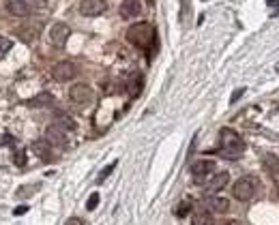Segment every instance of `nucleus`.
I'll return each mask as SVG.
<instances>
[{
	"instance_id": "f257e3e1",
	"label": "nucleus",
	"mask_w": 279,
	"mask_h": 225,
	"mask_svg": "<svg viewBox=\"0 0 279 225\" xmlns=\"http://www.w3.org/2000/svg\"><path fill=\"white\" fill-rule=\"evenodd\" d=\"M245 152V142L234 129L223 127L219 131V155L223 159H241Z\"/></svg>"
},
{
	"instance_id": "f03ea898",
	"label": "nucleus",
	"mask_w": 279,
	"mask_h": 225,
	"mask_svg": "<svg viewBox=\"0 0 279 225\" xmlns=\"http://www.w3.org/2000/svg\"><path fill=\"white\" fill-rule=\"evenodd\" d=\"M127 41H129L131 45H135V47H140V50H148V47L155 43V30H153L150 24L138 22V24H133V26H129V30H127Z\"/></svg>"
},
{
	"instance_id": "7ed1b4c3",
	"label": "nucleus",
	"mask_w": 279,
	"mask_h": 225,
	"mask_svg": "<svg viewBox=\"0 0 279 225\" xmlns=\"http://www.w3.org/2000/svg\"><path fill=\"white\" fill-rule=\"evenodd\" d=\"M260 191V180L256 176H243V178H238L232 187V195L238 199V202H249L258 195Z\"/></svg>"
},
{
	"instance_id": "20e7f679",
	"label": "nucleus",
	"mask_w": 279,
	"mask_h": 225,
	"mask_svg": "<svg viewBox=\"0 0 279 225\" xmlns=\"http://www.w3.org/2000/svg\"><path fill=\"white\" fill-rule=\"evenodd\" d=\"M215 170H217L215 161L200 159V161H196V163L191 165V178H194V182H198V184H206V180L215 174Z\"/></svg>"
},
{
	"instance_id": "39448f33",
	"label": "nucleus",
	"mask_w": 279,
	"mask_h": 225,
	"mask_svg": "<svg viewBox=\"0 0 279 225\" xmlns=\"http://www.w3.org/2000/svg\"><path fill=\"white\" fill-rule=\"evenodd\" d=\"M92 88L88 84H75V86H71L69 88V99L75 103V105L79 107H86V105H90L92 103Z\"/></svg>"
},
{
	"instance_id": "423d86ee",
	"label": "nucleus",
	"mask_w": 279,
	"mask_h": 225,
	"mask_svg": "<svg viewBox=\"0 0 279 225\" xmlns=\"http://www.w3.org/2000/svg\"><path fill=\"white\" fill-rule=\"evenodd\" d=\"M77 75V67L71 60H62V62H56L52 67V77L56 82H71Z\"/></svg>"
},
{
	"instance_id": "0eeeda50",
	"label": "nucleus",
	"mask_w": 279,
	"mask_h": 225,
	"mask_svg": "<svg viewBox=\"0 0 279 225\" xmlns=\"http://www.w3.org/2000/svg\"><path fill=\"white\" fill-rule=\"evenodd\" d=\"M108 3L106 0H79V13L84 18H97V15L106 13Z\"/></svg>"
},
{
	"instance_id": "6e6552de",
	"label": "nucleus",
	"mask_w": 279,
	"mask_h": 225,
	"mask_svg": "<svg viewBox=\"0 0 279 225\" xmlns=\"http://www.w3.org/2000/svg\"><path fill=\"white\" fill-rule=\"evenodd\" d=\"M71 35V28L67 26L65 22H56L54 26L50 28V41L56 45V47H62L67 43V39Z\"/></svg>"
},
{
	"instance_id": "1a4fd4ad",
	"label": "nucleus",
	"mask_w": 279,
	"mask_h": 225,
	"mask_svg": "<svg viewBox=\"0 0 279 225\" xmlns=\"http://www.w3.org/2000/svg\"><path fill=\"white\" fill-rule=\"evenodd\" d=\"M45 140L52 144V146H60L65 148L67 146V133L65 129H62L60 125H50L45 129Z\"/></svg>"
},
{
	"instance_id": "9d476101",
	"label": "nucleus",
	"mask_w": 279,
	"mask_h": 225,
	"mask_svg": "<svg viewBox=\"0 0 279 225\" xmlns=\"http://www.w3.org/2000/svg\"><path fill=\"white\" fill-rule=\"evenodd\" d=\"M33 152L35 155L41 159V161H45V163H52L54 161V150H52V144L47 142L45 138H41V140H35L33 142Z\"/></svg>"
},
{
	"instance_id": "9b49d317",
	"label": "nucleus",
	"mask_w": 279,
	"mask_h": 225,
	"mask_svg": "<svg viewBox=\"0 0 279 225\" xmlns=\"http://www.w3.org/2000/svg\"><path fill=\"white\" fill-rule=\"evenodd\" d=\"M5 9L9 11L13 18H28L30 15V5L26 0H5Z\"/></svg>"
},
{
	"instance_id": "f8f14e48",
	"label": "nucleus",
	"mask_w": 279,
	"mask_h": 225,
	"mask_svg": "<svg viewBox=\"0 0 279 225\" xmlns=\"http://www.w3.org/2000/svg\"><path fill=\"white\" fill-rule=\"evenodd\" d=\"M204 206H206V210H211L215 214H226L230 210V202H228V199L226 197H217V195L206 197Z\"/></svg>"
},
{
	"instance_id": "ddd939ff",
	"label": "nucleus",
	"mask_w": 279,
	"mask_h": 225,
	"mask_svg": "<svg viewBox=\"0 0 279 225\" xmlns=\"http://www.w3.org/2000/svg\"><path fill=\"white\" fill-rule=\"evenodd\" d=\"M228 180H230L228 172H215L211 178L206 180V191H209V193H217V191H221L223 187H226Z\"/></svg>"
},
{
	"instance_id": "4468645a",
	"label": "nucleus",
	"mask_w": 279,
	"mask_h": 225,
	"mask_svg": "<svg viewBox=\"0 0 279 225\" xmlns=\"http://www.w3.org/2000/svg\"><path fill=\"white\" fill-rule=\"evenodd\" d=\"M140 11H142L140 0H123V3H121V9H118V13H121V18H123V20L138 18Z\"/></svg>"
},
{
	"instance_id": "2eb2a0df",
	"label": "nucleus",
	"mask_w": 279,
	"mask_h": 225,
	"mask_svg": "<svg viewBox=\"0 0 279 225\" xmlns=\"http://www.w3.org/2000/svg\"><path fill=\"white\" fill-rule=\"evenodd\" d=\"M262 165H264V170L268 172V176H273L275 180H279V157L277 155H264L262 157Z\"/></svg>"
},
{
	"instance_id": "dca6fc26",
	"label": "nucleus",
	"mask_w": 279,
	"mask_h": 225,
	"mask_svg": "<svg viewBox=\"0 0 279 225\" xmlns=\"http://www.w3.org/2000/svg\"><path fill=\"white\" fill-rule=\"evenodd\" d=\"M213 223V212L211 210H198L194 216H191V225H211Z\"/></svg>"
},
{
	"instance_id": "f3484780",
	"label": "nucleus",
	"mask_w": 279,
	"mask_h": 225,
	"mask_svg": "<svg viewBox=\"0 0 279 225\" xmlns=\"http://www.w3.org/2000/svg\"><path fill=\"white\" fill-rule=\"evenodd\" d=\"M26 103L30 107H47V105H52V103H54V96L50 92H43V94H39V96H35V99H30Z\"/></svg>"
},
{
	"instance_id": "a211bd4d",
	"label": "nucleus",
	"mask_w": 279,
	"mask_h": 225,
	"mask_svg": "<svg viewBox=\"0 0 279 225\" xmlns=\"http://www.w3.org/2000/svg\"><path fill=\"white\" fill-rule=\"evenodd\" d=\"M142 86H144V77H142L140 73H135L131 82L127 84V90H129L131 96H138V94L142 92Z\"/></svg>"
},
{
	"instance_id": "6ab92c4d",
	"label": "nucleus",
	"mask_w": 279,
	"mask_h": 225,
	"mask_svg": "<svg viewBox=\"0 0 279 225\" xmlns=\"http://www.w3.org/2000/svg\"><path fill=\"white\" fill-rule=\"evenodd\" d=\"M56 120H58L56 125H60L62 129H69V131H73V129H75V123L71 120V116L62 114V111H58V114H56Z\"/></svg>"
},
{
	"instance_id": "aec40b11",
	"label": "nucleus",
	"mask_w": 279,
	"mask_h": 225,
	"mask_svg": "<svg viewBox=\"0 0 279 225\" xmlns=\"http://www.w3.org/2000/svg\"><path fill=\"white\" fill-rule=\"evenodd\" d=\"M37 30H39V28H28V30H20V37H22V41H26V43L35 41V37H37Z\"/></svg>"
},
{
	"instance_id": "412c9836",
	"label": "nucleus",
	"mask_w": 279,
	"mask_h": 225,
	"mask_svg": "<svg viewBox=\"0 0 279 225\" xmlns=\"http://www.w3.org/2000/svg\"><path fill=\"white\" fill-rule=\"evenodd\" d=\"M11 47H13V41H11L9 37H0V58H3V56L11 50Z\"/></svg>"
},
{
	"instance_id": "4be33fe9",
	"label": "nucleus",
	"mask_w": 279,
	"mask_h": 225,
	"mask_svg": "<svg viewBox=\"0 0 279 225\" xmlns=\"http://www.w3.org/2000/svg\"><path fill=\"white\" fill-rule=\"evenodd\" d=\"M174 212H176V216H187V214L191 212V204L185 199V202H180V204H178V208H176Z\"/></svg>"
},
{
	"instance_id": "5701e85b",
	"label": "nucleus",
	"mask_w": 279,
	"mask_h": 225,
	"mask_svg": "<svg viewBox=\"0 0 279 225\" xmlns=\"http://www.w3.org/2000/svg\"><path fill=\"white\" fill-rule=\"evenodd\" d=\"M114 170H116V161H114V163H110L108 167H103V172L99 174V178H97V182L101 184V182H103V180H106V178H108V176H110L112 172H114Z\"/></svg>"
},
{
	"instance_id": "b1692460",
	"label": "nucleus",
	"mask_w": 279,
	"mask_h": 225,
	"mask_svg": "<svg viewBox=\"0 0 279 225\" xmlns=\"http://www.w3.org/2000/svg\"><path fill=\"white\" fill-rule=\"evenodd\" d=\"M99 199H101V197H99V193L95 191L92 195L88 197V202H86V208H88V210H95V208H97V204H99Z\"/></svg>"
},
{
	"instance_id": "393cba45",
	"label": "nucleus",
	"mask_w": 279,
	"mask_h": 225,
	"mask_svg": "<svg viewBox=\"0 0 279 225\" xmlns=\"http://www.w3.org/2000/svg\"><path fill=\"white\" fill-rule=\"evenodd\" d=\"M15 163H18L20 167L26 165V155H24V152H18V155H15Z\"/></svg>"
},
{
	"instance_id": "a878e982",
	"label": "nucleus",
	"mask_w": 279,
	"mask_h": 225,
	"mask_svg": "<svg viewBox=\"0 0 279 225\" xmlns=\"http://www.w3.org/2000/svg\"><path fill=\"white\" fill-rule=\"evenodd\" d=\"M65 225H84V221H82V219H77V216H71V219H69Z\"/></svg>"
},
{
	"instance_id": "bb28decb",
	"label": "nucleus",
	"mask_w": 279,
	"mask_h": 225,
	"mask_svg": "<svg viewBox=\"0 0 279 225\" xmlns=\"http://www.w3.org/2000/svg\"><path fill=\"white\" fill-rule=\"evenodd\" d=\"M243 92H245V88H241V90H236V92L232 94V99H230V103H236L238 99H241V94H243Z\"/></svg>"
},
{
	"instance_id": "cd10ccee",
	"label": "nucleus",
	"mask_w": 279,
	"mask_h": 225,
	"mask_svg": "<svg viewBox=\"0 0 279 225\" xmlns=\"http://www.w3.org/2000/svg\"><path fill=\"white\" fill-rule=\"evenodd\" d=\"M13 212H15V214L20 216V214H24V212H28V206H18V208H15Z\"/></svg>"
},
{
	"instance_id": "c85d7f7f",
	"label": "nucleus",
	"mask_w": 279,
	"mask_h": 225,
	"mask_svg": "<svg viewBox=\"0 0 279 225\" xmlns=\"http://www.w3.org/2000/svg\"><path fill=\"white\" fill-rule=\"evenodd\" d=\"M268 5H273V7H279V0H268Z\"/></svg>"
},
{
	"instance_id": "c756f323",
	"label": "nucleus",
	"mask_w": 279,
	"mask_h": 225,
	"mask_svg": "<svg viewBox=\"0 0 279 225\" xmlns=\"http://www.w3.org/2000/svg\"><path fill=\"white\" fill-rule=\"evenodd\" d=\"M277 71H279V64H277Z\"/></svg>"
}]
</instances>
